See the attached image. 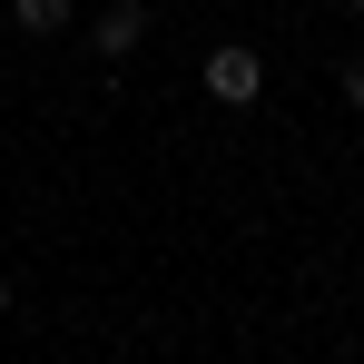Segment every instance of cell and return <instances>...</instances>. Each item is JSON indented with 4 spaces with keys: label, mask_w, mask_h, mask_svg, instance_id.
<instances>
[{
    "label": "cell",
    "mask_w": 364,
    "mask_h": 364,
    "mask_svg": "<svg viewBox=\"0 0 364 364\" xmlns=\"http://www.w3.org/2000/svg\"><path fill=\"white\" fill-rule=\"evenodd\" d=\"M256 89H266V60H256V50H237V40H227V50H207V99L246 109Z\"/></svg>",
    "instance_id": "obj_1"
},
{
    "label": "cell",
    "mask_w": 364,
    "mask_h": 364,
    "mask_svg": "<svg viewBox=\"0 0 364 364\" xmlns=\"http://www.w3.org/2000/svg\"><path fill=\"white\" fill-rule=\"evenodd\" d=\"M148 40V0H99V20H89V50L99 60H128Z\"/></svg>",
    "instance_id": "obj_2"
},
{
    "label": "cell",
    "mask_w": 364,
    "mask_h": 364,
    "mask_svg": "<svg viewBox=\"0 0 364 364\" xmlns=\"http://www.w3.org/2000/svg\"><path fill=\"white\" fill-rule=\"evenodd\" d=\"M69 10H79V0H10V20H20L30 40H50V30H69Z\"/></svg>",
    "instance_id": "obj_3"
},
{
    "label": "cell",
    "mask_w": 364,
    "mask_h": 364,
    "mask_svg": "<svg viewBox=\"0 0 364 364\" xmlns=\"http://www.w3.org/2000/svg\"><path fill=\"white\" fill-rule=\"evenodd\" d=\"M335 89H345V109H364V50H355L345 69H335Z\"/></svg>",
    "instance_id": "obj_4"
},
{
    "label": "cell",
    "mask_w": 364,
    "mask_h": 364,
    "mask_svg": "<svg viewBox=\"0 0 364 364\" xmlns=\"http://www.w3.org/2000/svg\"><path fill=\"white\" fill-rule=\"evenodd\" d=\"M0 315H10V276H0Z\"/></svg>",
    "instance_id": "obj_5"
},
{
    "label": "cell",
    "mask_w": 364,
    "mask_h": 364,
    "mask_svg": "<svg viewBox=\"0 0 364 364\" xmlns=\"http://www.w3.org/2000/svg\"><path fill=\"white\" fill-rule=\"evenodd\" d=\"M345 10H355V20H364V0H345Z\"/></svg>",
    "instance_id": "obj_6"
}]
</instances>
